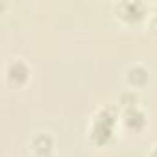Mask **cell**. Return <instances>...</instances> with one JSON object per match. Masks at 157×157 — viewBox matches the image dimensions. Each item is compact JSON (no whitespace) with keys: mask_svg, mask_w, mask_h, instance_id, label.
<instances>
[{"mask_svg":"<svg viewBox=\"0 0 157 157\" xmlns=\"http://www.w3.org/2000/svg\"><path fill=\"white\" fill-rule=\"evenodd\" d=\"M118 128H120L118 105L117 104H104L93 113L89 128H87V137H89L93 146L105 148L115 140Z\"/></svg>","mask_w":157,"mask_h":157,"instance_id":"cell-1","label":"cell"},{"mask_svg":"<svg viewBox=\"0 0 157 157\" xmlns=\"http://www.w3.org/2000/svg\"><path fill=\"white\" fill-rule=\"evenodd\" d=\"M32 80V65L24 57H8L4 63V82L11 89H24Z\"/></svg>","mask_w":157,"mask_h":157,"instance_id":"cell-2","label":"cell"},{"mask_svg":"<svg viewBox=\"0 0 157 157\" xmlns=\"http://www.w3.org/2000/svg\"><path fill=\"white\" fill-rule=\"evenodd\" d=\"M113 10L117 19L128 26L146 22L150 15V6L140 2V0H122V2H117L113 6Z\"/></svg>","mask_w":157,"mask_h":157,"instance_id":"cell-3","label":"cell"},{"mask_svg":"<svg viewBox=\"0 0 157 157\" xmlns=\"http://www.w3.org/2000/svg\"><path fill=\"white\" fill-rule=\"evenodd\" d=\"M148 126H150V115L140 105L120 111V128L124 131L133 133V135H140L146 131Z\"/></svg>","mask_w":157,"mask_h":157,"instance_id":"cell-4","label":"cell"},{"mask_svg":"<svg viewBox=\"0 0 157 157\" xmlns=\"http://www.w3.org/2000/svg\"><path fill=\"white\" fill-rule=\"evenodd\" d=\"M124 83L128 89H133V91H142L146 89L150 83H151V70L148 65L144 63H131L126 67L124 70Z\"/></svg>","mask_w":157,"mask_h":157,"instance_id":"cell-5","label":"cell"},{"mask_svg":"<svg viewBox=\"0 0 157 157\" xmlns=\"http://www.w3.org/2000/svg\"><path fill=\"white\" fill-rule=\"evenodd\" d=\"M30 150L32 157H54L56 153V139L48 131L35 133L30 139Z\"/></svg>","mask_w":157,"mask_h":157,"instance_id":"cell-6","label":"cell"},{"mask_svg":"<svg viewBox=\"0 0 157 157\" xmlns=\"http://www.w3.org/2000/svg\"><path fill=\"white\" fill-rule=\"evenodd\" d=\"M117 105H118L120 111H122V109H129V107L140 105V94H139V91H133V89H128V87H126V89L118 94Z\"/></svg>","mask_w":157,"mask_h":157,"instance_id":"cell-7","label":"cell"},{"mask_svg":"<svg viewBox=\"0 0 157 157\" xmlns=\"http://www.w3.org/2000/svg\"><path fill=\"white\" fill-rule=\"evenodd\" d=\"M146 26L151 33L157 35V4L153 8H150V15H148V21H146Z\"/></svg>","mask_w":157,"mask_h":157,"instance_id":"cell-8","label":"cell"},{"mask_svg":"<svg viewBox=\"0 0 157 157\" xmlns=\"http://www.w3.org/2000/svg\"><path fill=\"white\" fill-rule=\"evenodd\" d=\"M148 157H157V140L151 144V148H150V153H148Z\"/></svg>","mask_w":157,"mask_h":157,"instance_id":"cell-9","label":"cell"}]
</instances>
